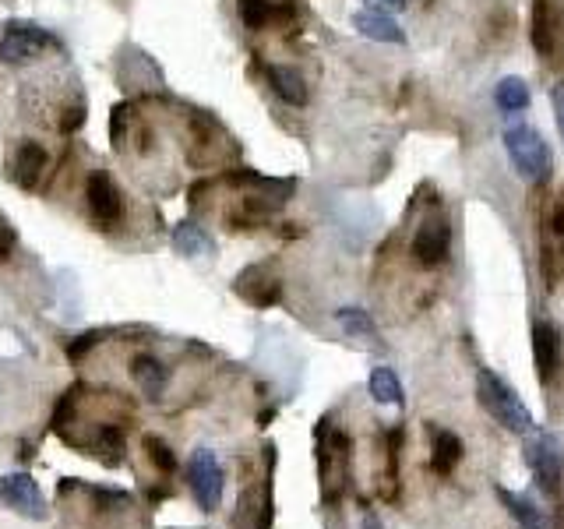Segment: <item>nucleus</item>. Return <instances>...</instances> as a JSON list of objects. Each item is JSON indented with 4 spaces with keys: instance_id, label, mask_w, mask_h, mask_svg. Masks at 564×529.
I'll return each mask as SVG.
<instances>
[{
    "instance_id": "nucleus-24",
    "label": "nucleus",
    "mask_w": 564,
    "mask_h": 529,
    "mask_svg": "<svg viewBox=\"0 0 564 529\" xmlns=\"http://www.w3.org/2000/svg\"><path fill=\"white\" fill-rule=\"evenodd\" d=\"M15 247H18V233L0 219V261H8L15 254Z\"/></svg>"
},
{
    "instance_id": "nucleus-25",
    "label": "nucleus",
    "mask_w": 564,
    "mask_h": 529,
    "mask_svg": "<svg viewBox=\"0 0 564 529\" xmlns=\"http://www.w3.org/2000/svg\"><path fill=\"white\" fill-rule=\"evenodd\" d=\"M550 226H554V233H557V254H561V265H564V198L557 202V209H554V219H550Z\"/></svg>"
},
{
    "instance_id": "nucleus-20",
    "label": "nucleus",
    "mask_w": 564,
    "mask_h": 529,
    "mask_svg": "<svg viewBox=\"0 0 564 529\" xmlns=\"http://www.w3.org/2000/svg\"><path fill=\"white\" fill-rule=\"evenodd\" d=\"M494 103L501 113H522L529 106V85L522 78H501L498 89H494Z\"/></svg>"
},
{
    "instance_id": "nucleus-11",
    "label": "nucleus",
    "mask_w": 564,
    "mask_h": 529,
    "mask_svg": "<svg viewBox=\"0 0 564 529\" xmlns=\"http://www.w3.org/2000/svg\"><path fill=\"white\" fill-rule=\"evenodd\" d=\"M237 293L254 307H272L282 297V283L275 276H268L265 269H247L237 279Z\"/></svg>"
},
{
    "instance_id": "nucleus-12",
    "label": "nucleus",
    "mask_w": 564,
    "mask_h": 529,
    "mask_svg": "<svg viewBox=\"0 0 564 529\" xmlns=\"http://www.w3.org/2000/svg\"><path fill=\"white\" fill-rule=\"evenodd\" d=\"M353 25H357L360 36L374 39V43H395V46L406 43V32H402L399 22H395L392 15H385V11H374V8L357 11V15H353Z\"/></svg>"
},
{
    "instance_id": "nucleus-9",
    "label": "nucleus",
    "mask_w": 564,
    "mask_h": 529,
    "mask_svg": "<svg viewBox=\"0 0 564 529\" xmlns=\"http://www.w3.org/2000/svg\"><path fill=\"white\" fill-rule=\"evenodd\" d=\"M533 360L540 381H550L561 367V332L550 321H536L533 325Z\"/></svg>"
},
{
    "instance_id": "nucleus-10",
    "label": "nucleus",
    "mask_w": 564,
    "mask_h": 529,
    "mask_svg": "<svg viewBox=\"0 0 564 529\" xmlns=\"http://www.w3.org/2000/svg\"><path fill=\"white\" fill-rule=\"evenodd\" d=\"M131 378H134V385L141 388V395L156 403V399H163L166 385H170V367H166L163 360L149 357V353H141V357L131 360Z\"/></svg>"
},
{
    "instance_id": "nucleus-6",
    "label": "nucleus",
    "mask_w": 564,
    "mask_h": 529,
    "mask_svg": "<svg viewBox=\"0 0 564 529\" xmlns=\"http://www.w3.org/2000/svg\"><path fill=\"white\" fill-rule=\"evenodd\" d=\"M0 505L25 515V519H32V522L46 519V501H43V494H39V484L29 473H8V477H0Z\"/></svg>"
},
{
    "instance_id": "nucleus-14",
    "label": "nucleus",
    "mask_w": 564,
    "mask_h": 529,
    "mask_svg": "<svg viewBox=\"0 0 564 529\" xmlns=\"http://www.w3.org/2000/svg\"><path fill=\"white\" fill-rule=\"evenodd\" d=\"M462 438L455 431H445V427H434L431 434V470L438 477H452L455 466L462 462Z\"/></svg>"
},
{
    "instance_id": "nucleus-4",
    "label": "nucleus",
    "mask_w": 564,
    "mask_h": 529,
    "mask_svg": "<svg viewBox=\"0 0 564 529\" xmlns=\"http://www.w3.org/2000/svg\"><path fill=\"white\" fill-rule=\"evenodd\" d=\"M526 462L529 470H533V477L540 480L543 494H550L554 498L557 491H561V445H557V438L550 431H529L526 434Z\"/></svg>"
},
{
    "instance_id": "nucleus-8",
    "label": "nucleus",
    "mask_w": 564,
    "mask_h": 529,
    "mask_svg": "<svg viewBox=\"0 0 564 529\" xmlns=\"http://www.w3.org/2000/svg\"><path fill=\"white\" fill-rule=\"evenodd\" d=\"M448 247H452L448 223L445 219H427L413 237V261L423 265V269H434V265H441L448 258Z\"/></svg>"
},
{
    "instance_id": "nucleus-3",
    "label": "nucleus",
    "mask_w": 564,
    "mask_h": 529,
    "mask_svg": "<svg viewBox=\"0 0 564 529\" xmlns=\"http://www.w3.org/2000/svg\"><path fill=\"white\" fill-rule=\"evenodd\" d=\"M187 484H191V494L198 501L201 512H216L223 505V466H219V455L208 452V448H198L187 462Z\"/></svg>"
},
{
    "instance_id": "nucleus-21",
    "label": "nucleus",
    "mask_w": 564,
    "mask_h": 529,
    "mask_svg": "<svg viewBox=\"0 0 564 529\" xmlns=\"http://www.w3.org/2000/svg\"><path fill=\"white\" fill-rule=\"evenodd\" d=\"M237 15H240V22H244L247 29L261 32V29H268L275 18H279V8H275L272 0H237Z\"/></svg>"
},
{
    "instance_id": "nucleus-5",
    "label": "nucleus",
    "mask_w": 564,
    "mask_h": 529,
    "mask_svg": "<svg viewBox=\"0 0 564 529\" xmlns=\"http://www.w3.org/2000/svg\"><path fill=\"white\" fill-rule=\"evenodd\" d=\"M53 39L46 32L32 29V25H8V32L0 36V64L8 68H25L32 60H39L46 53Z\"/></svg>"
},
{
    "instance_id": "nucleus-16",
    "label": "nucleus",
    "mask_w": 564,
    "mask_h": 529,
    "mask_svg": "<svg viewBox=\"0 0 564 529\" xmlns=\"http://www.w3.org/2000/svg\"><path fill=\"white\" fill-rule=\"evenodd\" d=\"M498 501L508 508V515L519 522V529H547V515H543V508H536V501H529L526 494H515V491H508V487H498Z\"/></svg>"
},
{
    "instance_id": "nucleus-27",
    "label": "nucleus",
    "mask_w": 564,
    "mask_h": 529,
    "mask_svg": "<svg viewBox=\"0 0 564 529\" xmlns=\"http://www.w3.org/2000/svg\"><path fill=\"white\" fill-rule=\"evenodd\" d=\"M378 4H385V8H392V11H402V8H406V0H378Z\"/></svg>"
},
{
    "instance_id": "nucleus-26",
    "label": "nucleus",
    "mask_w": 564,
    "mask_h": 529,
    "mask_svg": "<svg viewBox=\"0 0 564 529\" xmlns=\"http://www.w3.org/2000/svg\"><path fill=\"white\" fill-rule=\"evenodd\" d=\"M554 113H557V127H561V138H564V85H557L554 89Z\"/></svg>"
},
{
    "instance_id": "nucleus-13",
    "label": "nucleus",
    "mask_w": 564,
    "mask_h": 529,
    "mask_svg": "<svg viewBox=\"0 0 564 529\" xmlns=\"http://www.w3.org/2000/svg\"><path fill=\"white\" fill-rule=\"evenodd\" d=\"M265 75H268L272 92L286 106H307V96H311V92H307V82H304V75H300L297 68H286V64H268Z\"/></svg>"
},
{
    "instance_id": "nucleus-17",
    "label": "nucleus",
    "mask_w": 564,
    "mask_h": 529,
    "mask_svg": "<svg viewBox=\"0 0 564 529\" xmlns=\"http://www.w3.org/2000/svg\"><path fill=\"white\" fill-rule=\"evenodd\" d=\"M335 321H339V328L346 332V336L378 343V325H374V318L364 311V307H339V311H335Z\"/></svg>"
},
{
    "instance_id": "nucleus-7",
    "label": "nucleus",
    "mask_w": 564,
    "mask_h": 529,
    "mask_svg": "<svg viewBox=\"0 0 564 529\" xmlns=\"http://www.w3.org/2000/svg\"><path fill=\"white\" fill-rule=\"evenodd\" d=\"M85 198H89L92 219H96L99 226H106V230L124 219V198H120L110 173H103V170L89 173V180H85Z\"/></svg>"
},
{
    "instance_id": "nucleus-2",
    "label": "nucleus",
    "mask_w": 564,
    "mask_h": 529,
    "mask_svg": "<svg viewBox=\"0 0 564 529\" xmlns=\"http://www.w3.org/2000/svg\"><path fill=\"white\" fill-rule=\"evenodd\" d=\"M505 149L512 156L515 170L529 184H547L550 173H554V156H550V145L543 142V135L536 127H508L505 131Z\"/></svg>"
},
{
    "instance_id": "nucleus-1",
    "label": "nucleus",
    "mask_w": 564,
    "mask_h": 529,
    "mask_svg": "<svg viewBox=\"0 0 564 529\" xmlns=\"http://www.w3.org/2000/svg\"><path fill=\"white\" fill-rule=\"evenodd\" d=\"M476 403L494 417V424L505 427V431H512V434H529L536 427L533 413H529V406L519 399V392H515L505 378H498L490 367H480V371H476Z\"/></svg>"
},
{
    "instance_id": "nucleus-18",
    "label": "nucleus",
    "mask_w": 564,
    "mask_h": 529,
    "mask_svg": "<svg viewBox=\"0 0 564 529\" xmlns=\"http://www.w3.org/2000/svg\"><path fill=\"white\" fill-rule=\"evenodd\" d=\"M371 395H374V403H381V406H402L406 403V399H402V381L392 367H374L371 371Z\"/></svg>"
},
{
    "instance_id": "nucleus-28",
    "label": "nucleus",
    "mask_w": 564,
    "mask_h": 529,
    "mask_svg": "<svg viewBox=\"0 0 564 529\" xmlns=\"http://www.w3.org/2000/svg\"><path fill=\"white\" fill-rule=\"evenodd\" d=\"M364 529H381V522L374 519V515H367V519H364Z\"/></svg>"
},
{
    "instance_id": "nucleus-15",
    "label": "nucleus",
    "mask_w": 564,
    "mask_h": 529,
    "mask_svg": "<svg viewBox=\"0 0 564 529\" xmlns=\"http://www.w3.org/2000/svg\"><path fill=\"white\" fill-rule=\"evenodd\" d=\"M46 163H50V156H46L43 145H36V142L18 145V152H15V180H18V187L32 191V187L39 184V177H43Z\"/></svg>"
},
{
    "instance_id": "nucleus-22",
    "label": "nucleus",
    "mask_w": 564,
    "mask_h": 529,
    "mask_svg": "<svg viewBox=\"0 0 564 529\" xmlns=\"http://www.w3.org/2000/svg\"><path fill=\"white\" fill-rule=\"evenodd\" d=\"M533 43H536V50H543V53L554 50V11H550V0H536Z\"/></svg>"
},
{
    "instance_id": "nucleus-23",
    "label": "nucleus",
    "mask_w": 564,
    "mask_h": 529,
    "mask_svg": "<svg viewBox=\"0 0 564 529\" xmlns=\"http://www.w3.org/2000/svg\"><path fill=\"white\" fill-rule=\"evenodd\" d=\"M145 448H149V459H152V466H156V470H163V473L177 470V455H173L170 445H166V441H159L156 434H149V438H145Z\"/></svg>"
},
{
    "instance_id": "nucleus-19",
    "label": "nucleus",
    "mask_w": 564,
    "mask_h": 529,
    "mask_svg": "<svg viewBox=\"0 0 564 529\" xmlns=\"http://www.w3.org/2000/svg\"><path fill=\"white\" fill-rule=\"evenodd\" d=\"M173 251L187 254V258H198V254L212 251V237H208L198 223H180L177 230H173Z\"/></svg>"
}]
</instances>
